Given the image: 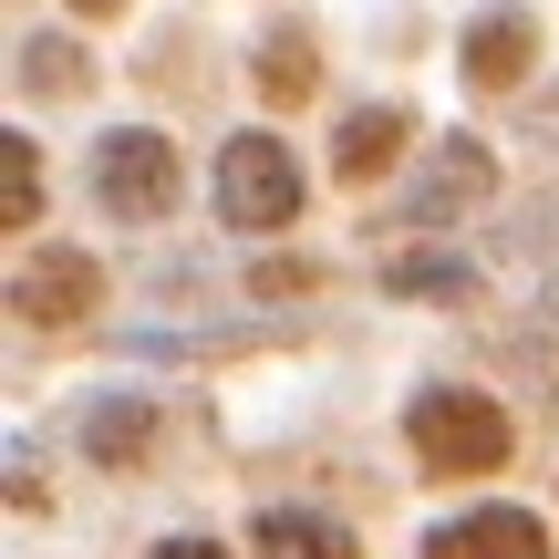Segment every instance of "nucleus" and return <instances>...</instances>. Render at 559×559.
I'll return each instance as SVG.
<instances>
[{"mask_svg": "<svg viewBox=\"0 0 559 559\" xmlns=\"http://www.w3.org/2000/svg\"><path fill=\"white\" fill-rule=\"evenodd\" d=\"M218 207H228V228H249V239H280V228L300 218V166H290V145H280L270 124L228 135V156H218Z\"/></svg>", "mask_w": 559, "mask_h": 559, "instance_id": "2", "label": "nucleus"}, {"mask_svg": "<svg viewBox=\"0 0 559 559\" xmlns=\"http://www.w3.org/2000/svg\"><path fill=\"white\" fill-rule=\"evenodd\" d=\"M145 559H228L218 539H166V549H145Z\"/></svg>", "mask_w": 559, "mask_h": 559, "instance_id": "11", "label": "nucleus"}, {"mask_svg": "<svg viewBox=\"0 0 559 559\" xmlns=\"http://www.w3.org/2000/svg\"><path fill=\"white\" fill-rule=\"evenodd\" d=\"M11 300H21V321L62 332V321H94V300H104V270L83 260V249H41V260H21Z\"/></svg>", "mask_w": 559, "mask_h": 559, "instance_id": "4", "label": "nucleus"}, {"mask_svg": "<svg viewBox=\"0 0 559 559\" xmlns=\"http://www.w3.org/2000/svg\"><path fill=\"white\" fill-rule=\"evenodd\" d=\"M260 559H362V539L321 508H270L260 519Z\"/></svg>", "mask_w": 559, "mask_h": 559, "instance_id": "9", "label": "nucleus"}, {"mask_svg": "<svg viewBox=\"0 0 559 559\" xmlns=\"http://www.w3.org/2000/svg\"><path fill=\"white\" fill-rule=\"evenodd\" d=\"M41 218V156H32V135H11V228H32Z\"/></svg>", "mask_w": 559, "mask_h": 559, "instance_id": "10", "label": "nucleus"}, {"mask_svg": "<svg viewBox=\"0 0 559 559\" xmlns=\"http://www.w3.org/2000/svg\"><path fill=\"white\" fill-rule=\"evenodd\" d=\"M528 62H539V11L498 0V11L466 21V83H477V94H519Z\"/></svg>", "mask_w": 559, "mask_h": 559, "instance_id": "5", "label": "nucleus"}, {"mask_svg": "<svg viewBox=\"0 0 559 559\" xmlns=\"http://www.w3.org/2000/svg\"><path fill=\"white\" fill-rule=\"evenodd\" d=\"M404 445H415L425 477H498L519 456V415L498 394H477V383H425L404 404Z\"/></svg>", "mask_w": 559, "mask_h": 559, "instance_id": "1", "label": "nucleus"}, {"mask_svg": "<svg viewBox=\"0 0 559 559\" xmlns=\"http://www.w3.org/2000/svg\"><path fill=\"white\" fill-rule=\"evenodd\" d=\"M425 559H549V519H528V508H466V519H445Z\"/></svg>", "mask_w": 559, "mask_h": 559, "instance_id": "6", "label": "nucleus"}, {"mask_svg": "<svg viewBox=\"0 0 559 559\" xmlns=\"http://www.w3.org/2000/svg\"><path fill=\"white\" fill-rule=\"evenodd\" d=\"M404 156H415V115H404V104H362V115L342 124V145H332V177L373 187L383 166H404Z\"/></svg>", "mask_w": 559, "mask_h": 559, "instance_id": "7", "label": "nucleus"}, {"mask_svg": "<svg viewBox=\"0 0 559 559\" xmlns=\"http://www.w3.org/2000/svg\"><path fill=\"white\" fill-rule=\"evenodd\" d=\"M94 198L115 207V218H166L177 207V145L145 135V124H115L94 156Z\"/></svg>", "mask_w": 559, "mask_h": 559, "instance_id": "3", "label": "nucleus"}, {"mask_svg": "<svg viewBox=\"0 0 559 559\" xmlns=\"http://www.w3.org/2000/svg\"><path fill=\"white\" fill-rule=\"evenodd\" d=\"M260 94L270 104H311L321 94V41H311V21H270V41H260Z\"/></svg>", "mask_w": 559, "mask_h": 559, "instance_id": "8", "label": "nucleus"}, {"mask_svg": "<svg viewBox=\"0 0 559 559\" xmlns=\"http://www.w3.org/2000/svg\"><path fill=\"white\" fill-rule=\"evenodd\" d=\"M62 11H83V21H115V11H124V0H62Z\"/></svg>", "mask_w": 559, "mask_h": 559, "instance_id": "12", "label": "nucleus"}]
</instances>
